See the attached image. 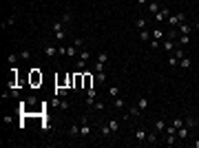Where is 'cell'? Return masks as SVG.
Listing matches in <instances>:
<instances>
[{
    "mask_svg": "<svg viewBox=\"0 0 199 148\" xmlns=\"http://www.w3.org/2000/svg\"><path fill=\"white\" fill-rule=\"evenodd\" d=\"M179 22H186V13H170V16H168V25H170V29H177Z\"/></svg>",
    "mask_w": 199,
    "mask_h": 148,
    "instance_id": "obj_1",
    "label": "cell"
},
{
    "mask_svg": "<svg viewBox=\"0 0 199 148\" xmlns=\"http://www.w3.org/2000/svg\"><path fill=\"white\" fill-rule=\"evenodd\" d=\"M168 16H170V9H168V7H164V9H159L153 18H155V22H157V25H162L164 20H168Z\"/></svg>",
    "mask_w": 199,
    "mask_h": 148,
    "instance_id": "obj_2",
    "label": "cell"
},
{
    "mask_svg": "<svg viewBox=\"0 0 199 148\" xmlns=\"http://www.w3.org/2000/svg\"><path fill=\"white\" fill-rule=\"evenodd\" d=\"M31 86H38V84H42V73H40L38 69H31Z\"/></svg>",
    "mask_w": 199,
    "mask_h": 148,
    "instance_id": "obj_3",
    "label": "cell"
},
{
    "mask_svg": "<svg viewBox=\"0 0 199 148\" xmlns=\"http://www.w3.org/2000/svg\"><path fill=\"white\" fill-rule=\"evenodd\" d=\"M80 135H82V137H89V135H91V124H89V119H86V117H82V126H80Z\"/></svg>",
    "mask_w": 199,
    "mask_h": 148,
    "instance_id": "obj_4",
    "label": "cell"
},
{
    "mask_svg": "<svg viewBox=\"0 0 199 148\" xmlns=\"http://www.w3.org/2000/svg\"><path fill=\"white\" fill-rule=\"evenodd\" d=\"M188 135H190V128L186 126V124L177 128V139H179V142H184V139H188Z\"/></svg>",
    "mask_w": 199,
    "mask_h": 148,
    "instance_id": "obj_5",
    "label": "cell"
},
{
    "mask_svg": "<svg viewBox=\"0 0 199 148\" xmlns=\"http://www.w3.org/2000/svg\"><path fill=\"white\" fill-rule=\"evenodd\" d=\"M190 29H193V27H190L188 22H179V27H177L179 35H188V33H190Z\"/></svg>",
    "mask_w": 199,
    "mask_h": 148,
    "instance_id": "obj_6",
    "label": "cell"
},
{
    "mask_svg": "<svg viewBox=\"0 0 199 148\" xmlns=\"http://www.w3.org/2000/svg\"><path fill=\"white\" fill-rule=\"evenodd\" d=\"M162 47H164V51H166V53H173V51H175V42H173V40H168V38H166L164 42H162Z\"/></svg>",
    "mask_w": 199,
    "mask_h": 148,
    "instance_id": "obj_7",
    "label": "cell"
},
{
    "mask_svg": "<svg viewBox=\"0 0 199 148\" xmlns=\"http://www.w3.org/2000/svg\"><path fill=\"white\" fill-rule=\"evenodd\" d=\"M44 55L47 58H55V55H58V47H53V44L44 47Z\"/></svg>",
    "mask_w": 199,
    "mask_h": 148,
    "instance_id": "obj_8",
    "label": "cell"
},
{
    "mask_svg": "<svg viewBox=\"0 0 199 148\" xmlns=\"http://www.w3.org/2000/svg\"><path fill=\"white\" fill-rule=\"evenodd\" d=\"M95 97H97V91L95 89H86V104H93Z\"/></svg>",
    "mask_w": 199,
    "mask_h": 148,
    "instance_id": "obj_9",
    "label": "cell"
},
{
    "mask_svg": "<svg viewBox=\"0 0 199 148\" xmlns=\"http://www.w3.org/2000/svg\"><path fill=\"white\" fill-rule=\"evenodd\" d=\"M179 64H181V69H190V66H193V60H190L188 58V55H184V58H181V60H179Z\"/></svg>",
    "mask_w": 199,
    "mask_h": 148,
    "instance_id": "obj_10",
    "label": "cell"
},
{
    "mask_svg": "<svg viewBox=\"0 0 199 148\" xmlns=\"http://www.w3.org/2000/svg\"><path fill=\"white\" fill-rule=\"evenodd\" d=\"M146 135H148V133H146L144 128H137V130H135V139H137V142H146Z\"/></svg>",
    "mask_w": 199,
    "mask_h": 148,
    "instance_id": "obj_11",
    "label": "cell"
},
{
    "mask_svg": "<svg viewBox=\"0 0 199 148\" xmlns=\"http://www.w3.org/2000/svg\"><path fill=\"white\" fill-rule=\"evenodd\" d=\"M139 40H142V42H150V31L148 29H142V31H139Z\"/></svg>",
    "mask_w": 199,
    "mask_h": 148,
    "instance_id": "obj_12",
    "label": "cell"
},
{
    "mask_svg": "<svg viewBox=\"0 0 199 148\" xmlns=\"http://www.w3.org/2000/svg\"><path fill=\"white\" fill-rule=\"evenodd\" d=\"M155 130H157V133H164L166 130V122L164 119H157V122H155Z\"/></svg>",
    "mask_w": 199,
    "mask_h": 148,
    "instance_id": "obj_13",
    "label": "cell"
},
{
    "mask_svg": "<svg viewBox=\"0 0 199 148\" xmlns=\"http://www.w3.org/2000/svg\"><path fill=\"white\" fill-rule=\"evenodd\" d=\"M146 106H148V99L142 95V97L137 99V109H139V111H146Z\"/></svg>",
    "mask_w": 199,
    "mask_h": 148,
    "instance_id": "obj_14",
    "label": "cell"
},
{
    "mask_svg": "<svg viewBox=\"0 0 199 148\" xmlns=\"http://www.w3.org/2000/svg\"><path fill=\"white\" fill-rule=\"evenodd\" d=\"M124 99H122V97H119V95H117V97H113V109H124Z\"/></svg>",
    "mask_w": 199,
    "mask_h": 148,
    "instance_id": "obj_15",
    "label": "cell"
},
{
    "mask_svg": "<svg viewBox=\"0 0 199 148\" xmlns=\"http://www.w3.org/2000/svg\"><path fill=\"white\" fill-rule=\"evenodd\" d=\"M150 38H153V40H164V31H162V29L150 31Z\"/></svg>",
    "mask_w": 199,
    "mask_h": 148,
    "instance_id": "obj_16",
    "label": "cell"
},
{
    "mask_svg": "<svg viewBox=\"0 0 199 148\" xmlns=\"http://www.w3.org/2000/svg\"><path fill=\"white\" fill-rule=\"evenodd\" d=\"M179 139H177V135L175 133H170V135H166V146H173V144H177Z\"/></svg>",
    "mask_w": 199,
    "mask_h": 148,
    "instance_id": "obj_17",
    "label": "cell"
},
{
    "mask_svg": "<svg viewBox=\"0 0 199 148\" xmlns=\"http://www.w3.org/2000/svg\"><path fill=\"white\" fill-rule=\"evenodd\" d=\"M78 53H80V51H78V47L73 44V47H66V53H64V55H69V58H75Z\"/></svg>",
    "mask_w": 199,
    "mask_h": 148,
    "instance_id": "obj_18",
    "label": "cell"
},
{
    "mask_svg": "<svg viewBox=\"0 0 199 148\" xmlns=\"http://www.w3.org/2000/svg\"><path fill=\"white\" fill-rule=\"evenodd\" d=\"M84 89H93V78H91V73H84Z\"/></svg>",
    "mask_w": 199,
    "mask_h": 148,
    "instance_id": "obj_19",
    "label": "cell"
},
{
    "mask_svg": "<svg viewBox=\"0 0 199 148\" xmlns=\"http://www.w3.org/2000/svg\"><path fill=\"white\" fill-rule=\"evenodd\" d=\"M97 62L106 64V62H109V53H106V51H100V53H97Z\"/></svg>",
    "mask_w": 199,
    "mask_h": 148,
    "instance_id": "obj_20",
    "label": "cell"
},
{
    "mask_svg": "<svg viewBox=\"0 0 199 148\" xmlns=\"http://www.w3.org/2000/svg\"><path fill=\"white\" fill-rule=\"evenodd\" d=\"M100 133L104 135V137H109V135H113V130H111L109 124H102V128H100Z\"/></svg>",
    "mask_w": 199,
    "mask_h": 148,
    "instance_id": "obj_21",
    "label": "cell"
},
{
    "mask_svg": "<svg viewBox=\"0 0 199 148\" xmlns=\"http://www.w3.org/2000/svg\"><path fill=\"white\" fill-rule=\"evenodd\" d=\"M168 64H170V69H175V66L179 64V58L175 53H170V58H168Z\"/></svg>",
    "mask_w": 199,
    "mask_h": 148,
    "instance_id": "obj_22",
    "label": "cell"
},
{
    "mask_svg": "<svg viewBox=\"0 0 199 148\" xmlns=\"http://www.w3.org/2000/svg\"><path fill=\"white\" fill-rule=\"evenodd\" d=\"M157 130H155V133H148V135H146V142H148V144H157Z\"/></svg>",
    "mask_w": 199,
    "mask_h": 148,
    "instance_id": "obj_23",
    "label": "cell"
},
{
    "mask_svg": "<svg viewBox=\"0 0 199 148\" xmlns=\"http://www.w3.org/2000/svg\"><path fill=\"white\" fill-rule=\"evenodd\" d=\"M86 62H89V60H82V58H80L78 62H75V69H78V71H84L86 69Z\"/></svg>",
    "mask_w": 199,
    "mask_h": 148,
    "instance_id": "obj_24",
    "label": "cell"
},
{
    "mask_svg": "<svg viewBox=\"0 0 199 148\" xmlns=\"http://www.w3.org/2000/svg\"><path fill=\"white\" fill-rule=\"evenodd\" d=\"M159 9H162V7H159V2H150V5H148V11H150V13H153V16L157 13Z\"/></svg>",
    "mask_w": 199,
    "mask_h": 148,
    "instance_id": "obj_25",
    "label": "cell"
},
{
    "mask_svg": "<svg viewBox=\"0 0 199 148\" xmlns=\"http://www.w3.org/2000/svg\"><path fill=\"white\" fill-rule=\"evenodd\" d=\"M109 126H111V130H113V135H115V133H117V128H119V122H117V119H111Z\"/></svg>",
    "mask_w": 199,
    "mask_h": 148,
    "instance_id": "obj_26",
    "label": "cell"
},
{
    "mask_svg": "<svg viewBox=\"0 0 199 148\" xmlns=\"http://www.w3.org/2000/svg\"><path fill=\"white\" fill-rule=\"evenodd\" d=\"M135 25H137V29H146V18H137Z\"/></svg>",
    "mask_w": 199,
    "mask_h": 148,
    "instance_id": "obj_27",
    "label": "cell"
},
{
    "mask_svg": "<svg viewBox=\"0 0 199 148\" xmlns=\"http://www.w3.org/2000/svg\"><path fill=\"white\" fill-rule=\"evenodd\" d=\"M109 95H111V97H117V95H119V89H117V86H111V89H109Z\"/></svg>",
    "mask_w": 199,
    "mask_h": 148,
    "instance_id": "obj_28",
    "label": "cell"
},
{
    "mask_svg": "<svg viewBox=\"0 0 199 148\" xmlns=\"http://www.w3.org/2000/svg\"><path fill=\"white\" fill-rule=\"evenodd\" d=\"M139 113H142V111H139L137 106H131V109H128V115H133V117H137Z\"/></svg>",
    "mask_w": 199,
    "mask_h": 148,
    "instance_id": "obj_29",
    "label": "cell"
},
{
    "mask_svg": "<svg viewBox=\"0 0 199 148\" xmlns=\"http://www.w3.org/2000/svg\"><path fill=\"white\" fill-rule=\"evenodd\" d=\"M177 35H179V33H177V29H170L168 33H166V38H168V40H175Z\"/></svg>",
    "mask_w": 199,
    "mask_h": 148,
    "instance_id": "obj_30",
    "label": "cell"
},
{
    "mask_svg": "<svg viewBox=\"0 0 199 148\" xmlns=\"http://www.w3.org/2000/svg\"><path fill=\"white\" fill-rule=\"evenodd\" d=\"M93 109H95V111H104V109H106V104H104V102H95V104H93Z\"/></svg>",
    "mask_w": 199,
    "mask_h": 148,
    "instance_id": "obj_31",
    "label": "cell"
},
{
    "mask_svg": "<svg viewBox=\"0 0 199 148\" xmlns=\"http://www.w3.org/2000/svg\"><path fill=\"white\" fill-rule=\"evenodd\" d=\"M71 18H73V16H71L69 11H66V13L62 16V18H60V20H62V22H64V25H69V22H71Z\"/></svg>",
    "mask_w": 199,
    "mask_h": 148,
    "instance_id": "obj_32",
    "label": "cell"
},
{
    "mask_svg": "<svg viewBox=\"0 0 199 148\" xmlns=\"http://www.w3.org/2000/svg\"><path fill=\"white\" fill-rule=\"evenodd\" d=\"M80 58H82V60H91V51H80Z\"/></svg>",
    "mask_w": 199,
    "mask_h": 148,
    "instance_id": "obj_33",
    "label": "cell"
},
{
    "mask_svg": "<svg viewBox=\"0 0 199 148\" xmlns=\"http://www.w3.org/2000/svg\"><path fill=\"white\" fill-rule=\"evenodd\" d=\"M75 47H78V49H82V47H84V38H75V42H73Z\"/></svg>",
    "mask_w": 199,
    "mask_h": 148,
    "instance_id": "obj_34",
    "label": "cell"
},
{
    "mask_svg": "<svg viewBox=\"0 0 199 148\" xmlns=\"http://www.w3.org/2000/svg\"><path fill=\"white\" fill-rule=\"evenodd\" d=\"M159 47H162V42H159V40H153V38H150V49H159Z\"/></svg>",
    "mask_w": 199,
    "mask_h": 148,
    "instance_id": "obj_35",
    "label": "cell"
},
{
    "mask_svg": "<svg viewBox=\"0 0 199 148\" xmlns=\"http://www.w3.org/2000/svg\"><path fill=\"white\" fill-rule=\"evenodd\" d=\"M170 124H173V126H175V128H179V126H184V119H173V122H170Z\"/></svg>",
    "mask_w": 199,
    "mask_h": 148,
    "instance_id": "obj_36",
    "label": "cell"
},
{
    "mask_svg": "<svg viewBox=\"0 0 199 148\" xmlns=\"http://www.w3.org/2000/svg\"><path fill=\"white\" fill-rule=\"evenodd\" d=\"M104 80H106V73H104V71H97V82L102 84Z\"/></svg>",
    "mask_w": 199,
    "mask_h": 148,
    "instance_id": "obj_37",
    "label": "cell"
},
{
    "mask_svg": "<svg viewBox=\"0 0 199 148\" xmlns=\"http://www.w3.org/2000/svg\"><path fill=\"white\" fill-rule=\"evenodd\" d=\"M7 60H9V64H16V62H18V55H16V53H9V58H7Z\"/></svg>",
    "mask_w": 199,
    "mask_h": 148,
    "instance_id": "obj_38",
    "label": "cell"
},
{
    "mask_svg": "<svg viewBox=\"0 0 199 148\" xmlns=\"http://www.w3.org/2000/svg\"><path fill=\"white\" fill-rule=\"evenodd\" d=\"M71 135H73V137H78L80 135V126H71V130H69Z\"/></svg>",
    "mask_w": 199,
    "mask_h": 148,
    "instance_id": "obj_39",
    "label": "cell"
},
{
    "mask_svg": "<svg viewBox=\"0 0 199 148\" xmlns=\"http://www.w3.org/2000/svg\"><path fill=\"white\" fill-rule=\"evenodd\" d=\"M55 38H58V40H64V38H66L64 29H62V31H55Z\"/></svg>",
    "mask_w": 199,
    "mask_h": 148,
    "instance_id": "obj_40",
    "label": "cell"
},
{
    "mask_svg": "<svg viewBox=\"0 0 199 148\" xmlns=\"http://www.w3.org/2000/svg\"><path fill=\"white\" fill-rule=\"evenodd\" d=\"M184 124H186V126H188V128H193V126H195V124H197V122H195V119H193V117H188V119H186V122H184Z\"/></svg>",
    "mask_w": 199,
    "mask_h": 148,
    "instance_id": "obj_41",
    "label": "cell"
},
{
    "mask_svg": "<svg viewBox=\"0 0 199 148\" xmlns=\"http://www.w3.org/2000/svg\"><path fill=\"white\" fill-rule=\"evenodd\" d=\"M93 66H95V71H104V64H102V62H97V60H95Z\"/></svg>",
    "mask_w": 199,
    "mask_h": 148,
    "instance_id": "obj_42",
    "label": "cell"
},
{
    "mask_svg": "<svg viewBox=\"0 0 199 148\" xmlns=\"http://www.w3.org/2000/svg\"><path fill=\"white\" fill-rule=\"evenodd\" d=\"M60 109H64V111L69 109V99H62V102H60Z\"/></svg>",
    "mask_w": 199,
    "mask_h": 148,
    "instance_id": "obj_43",
    "label": "cell"
},
{
    "mask_svg": "<svg viewBox=\"0 0 199 148\" xmlns=\"http://www.w3.org/2000/svg\"><path fill=\"white\" fill-rule=\"evenodd\" d=\"M173 53H175V55H177V58H179V60L184 58V51H181V49H175V51H173Z\"/></svg>",
    "mask_w": 199,
    "mask_h": 148,
    "instance_id": "obj_44",
    "label": "cell"
},
{
    "mask_svg": "<svg viewBox=\"0 0 199 148\" xmlns=\"http://www.w3.org/2000/svg\"><path fill=\"white\" fill-rule=\"evenodd\" d=\"M20 55H22V60H29V58H31V51H22Z\"/></svg>",
    "mask_w": 199,
    "mask_h": 148,
    "instance_id": "obj_45",
    "label": "cell"
},
{
    "mask_svg": "<svg viewBox=\"0 0 199 148\" xmlns=\"http://www.w3.org/2000/svg\"><path fill=\"white\" fill-rule=\"evenodd\" d=\"M188 42H190V38H188V35H181V44L186 47V44H188Z\"/></svg>",
    "mask_w": 199,
    "mask_h": 148,
    "instance_id": "obj_46",
    "label": "cell"
},
{
    "mask_svg": "<svg viewBox=\"0 0 199 148\" xmlns=\"http://www.w3.org/2000/svg\"><path fill=\"white\" fill-rule=\"evenodd\" d=\"M193 146H195V148H199V139H197V142H193Z\"/></svg>",
    "mask_w": 199,
    "mask_h": 148,
    "instance_id": "obj_47",
    "label": "cell"
},
{
    "mask_svg": "<svg viewBox=\"0 0 199 148\" xmlns=\"http://www.w3.org/2000/svg\"><path fill=\"white\" fill-rule=\"evenodd\" d=\"M137 5H146V0H137Z\"/></svg>",
    "mask_w": 199,
    "mask_h": 148,
    "instance_id": "obj_48",
    "label": "cell"
},
{
    "mask_svg": "<svg viewBox=\"0 0 199 148\" xmlns=\"http://www.w3.org/2000/svg\"><path fill=\"white\" fill-rule=\"evenodd\" d=\"M195 29H197V31H199V20H197V25H195Z\"/></svg>",
    "mask_w": 199,
    "mask_h": 148,
    "instance_id": "obj_49",
    "label": "cell"
}]
</instances>
